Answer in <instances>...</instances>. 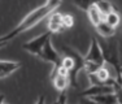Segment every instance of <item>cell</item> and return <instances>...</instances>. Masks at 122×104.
<instances>
[{"instance_id":"cell-1","label":"cell","mask_w":122,"mask_h":104,"mask_svg":"<svg viewBox=\"0 0 122 104\" xmlns=\"http://www.w3.org/2000/svg\"><path fill=\"white\" fill-rule=\"evenodd\" d=\"M61 1H62V0H46L44 4H42L40 7L35 8L34 10H31L27 16L22 18V21L20 22L13 30H10L8 34H5L7 38L9 40H12L13 38L18 36L20 34L33 29L34 26H36L40 21L47 18L49 14L56 12V10L59 9V7L61 5Z\"/></svg>"},{"instance_id":"cell-2","label":"cell","mask_w":122,"mask_h":104,"mask_svg":"<svg viewBox=\"0 0 122 104\" xmlns=\"http://www.w3.org/2000/svg\"><path fill=\"white\" fill-rule=\"evenodd\" d=\"M61 55H62L61 66H64L69 72L70 85L73 87H77V76L85 70V56H82L75 48L70 46H62Z\"/></svg>"},{"instance_id":"cell-3","label":"cell","mask_w":122,"mask_h":104,"mask_svg":"<svg viewBox=\"0 0 122 104\" xmlns=\"http://www.w3.org/2000/svg\"><path fill=\"white\" fill-rule=\"evenodd\" d=\"M104 64H105V57H104L103 47L96 40V38H92L88 51L85 55V72L87 74L95 73Z\"/></svg>"},{"instance_id":"cell-4","label":"cell","mask_w":122,"mask_h":104,"mask_svg":"<svg viewBox=\"0 0 122 104\" xmlns=\"http://www.w3.org/2000/svg\"><path fill=\"white\" fill-rule=\"evenodd\" d=\"M39 59H42L43 61H46V62H51L52 64V72H51V76H49V78H52L55 74H56L57 69L61 66L62 55L56 51V48H55L53 44H52V39H49L48 42L46 43L44 48H43V52H42V55H40Z\"/></svg>"},{"instance_id":"cell-5","label":"cell","mask_w":122,"mask_h":104,"mask_svg":"<svg viewBox=\"0 0 122 104\" xmlns=\"http://www.w3.org/2000/svg\"><path fill=\"white\" fill-rule=\"evenodd\" d=\"M52 35H53V33H51V31L48 30V31H46V33L35 36V38L30 39L29 42H26L25 44L22 46V48H24L26 52H29L30 55H34V56H36V57H40L46 43H47L49 39H52Z\"/></svg>"},{"instance_id":"cell-6","label":"cell","mask_w":122,"mask_h":104,"mask_svg":"<svg viewBox=\"0 0 122 104\" xmlns=\"http://www.w3.org/2000/svg\"><path fill=\"white\" fill-rule=\"evenodd\" d=\"M108 92H114V87L112 85H107V83L90 85V87H87L82 91V96L91 98V96H96V95H101V94H108Z\"/></svg>"},{"instance_id":"cell-7","label":"cell","mask_w":122,"mask_h":104,"mask_svg":"<svg viewBox=\"0 0 122 104\" xmlns=\"http://www.w3.org/2000/svg\"><path fill=\"white\" fill-rule=\"evenodd\" d=\"M47 27L51 33H60L65 29L64 26V14L60 12H53L52 14L48 16V22H47Z\"/></svg>"},{"instance_id":"cell-8","label":"cell","mask_w":122,"mask_h":104,"mask_svg":"<svg viewBox=\"0 0 122 104\" xmlns=\"http://www.w3.org/2000/svg\"><path fill=\"white\" fill-rule=\"evenodd\" d=\"M21 68L20 61H10V60H0V79L7 78L16 73Z\"/></svg>"},{"instance_id":"cell-9","label":"cell","mask_w":122,"mask_h":104,"mask_svg":"<svg viewBox=\"0 0 122 104\" xmlns=\"http://www.w3.org/2000/svg\"><path fill=\"white\" fill-rule=\"evenodd\" d=\"M51 81H52V83H53V87L59 92L66 91V88L70 85V77L62 76V74H56L53 78H51Z\"/></svg>"},{"instance_id":"cell-10","label":"cell","mask_w":122,"mask_h":104,"mask_svg":"<svg viewBox=\"0 0 122 104\" xmlns=\"http://www.w3.org/2000/svg\"><path fill=\"white\" fill-rule=\"evenodd\" d=\"M95 30L100 36H103L104 39H110L116 35V29L112 27L110 25H108L105 21L100 22L97 26H95Z\"/></svg>"},{"instance_id":"cell-11","label":"cell","mask_w":122,"mask_h":104,"mask_svg":"<svg viewBox=\"0 0 122 104\" xmlns=\"http://www.w3.org/2000/svg\"><path fill=\"white\" fill-rule=\"evenodd\" d=\"M86 13H87V17H88V21L92 24L94 27H95V26H97L100 22H103L104 18H105L104 14L99 10V8L96 7V5H92V7L90 8Z\"/></svg>"},{"instance_id":"cell-12","label":"cell","mask_w":122,"mask_h":104,"mask_svg":"<svg viewBox=\"0 0 122 104\" xmlns=\"http://www.w3.org/2000/svg\"><path fill=\"white\" fill-rule=\"evenodd\" d=\"M92 100H95L99 104H118L117 96L114 92H108V94H101L96 96H91Z\"/></svg>"},{"instance_id":"cell-13","label":"cell","mask_w":122,"mask_h":104,"mask_svg":"<svg viewBox=\"0 0 122 104\" xmlns=\"http://www.w3.org/2000/svg\"><path fill=\"white\" fill-rule=\"evenodd\" d=\"M104 21H105L108 25H110L112 27H114V29H117L118 26L122 24V18H121L120 13H118L116 9H114V10H112L110 13L107 14L105 18H104Z\"/></svg>"},{"instance_id":"cell-14","label":"cell","mask_w":122,"mask_h":104,"mask_svg":"<svg viewBox=\"0 0 122 104\" xmlns=\"http://www.w3.org/2000/svg\"><path fill=\"white\" fill-rule=\"evenodd\" d=\"M97 1H100V0H71L74 7H77L78 9L83 10V12H87V10H88L92 5L96 4Z\"/></svg>"},{"instance_id":"cell-15","label":"cell","mask_w":122,"mask_h":104,"mask_svg":"<svg viewBox=\"0 0 122 104\" xmlns=\"http://www.w3.org/2000/svg\"><path fill=\"white\" fill-rule=\"evenodd\" d=\"M95 5H96V7L99 8V10L104 14V17H105L108 13H110L112 10H114V5L112 4L110 0H100V1H97Z\"/></svg>"},{"instance_id":"cell-16","label":"cell","mask_w":122,"mask_h":104,"mask_svg":"<svg viewBox=\"0 0 122 104\" xmlns=\"http://www.w3.org/2000/svg\"><path fill=\"white\" fill-rule=\"evenodd\" d=\"M113 87H114V94H116V96H117L118 104H122V81H121V78L117 79V82L114 83Z\"/></svg>"},{"instance_id":"cell-17","label":"cell","mask_w":122,"mask_h":104,"mask_svg":"<svg viewBox=\"0 0 122 104\" xmlns=\"http://www.w3.org/2000/svg\"><path fill=\"white\" fill-rule=\"evenodd\" d=\"M64 26L65 29H70L74 26V17L71 14H64Z\"/></svg>"},{"instance_id":"cell-18","label":"cell","mask_w":122,"mask_h":104,"mask_svg":"<svg viewBox=\"0 0 122 104\" xmlns=\"http://www.w3.org/2000/svg\"><path fill=\"white\" fill-rule=\"evenodd\" d=\"M79 104H99L96 103L95 100H92L91 98H86V96H82V99L79 100Z\"/></svg>"},{"instance_id":"cell-19","label":"cell","mask_w":122,"mask_h":104,"mask_svg":"<svg viewBox=\"0 0 122 104\" xmlns=\"http://www.w3.org/2000/svg\"><path fill=\"white\" fill-rule=\"evenodd\" d=\"M35 104H46V96L44 95H40V96L38 98V100L35 102Z\"/></svg>"},{"instance_id":"cell-20","label":"cell","mask_w":122,"mask_h":104,"mask_svg":"<svg viewBox=\"0 0 122 104\" xmlns=\"http://www.w3.org/2000/svg\"><path fill=\"white\" fill-rule=\"evenodd\" d=\"M4 100H5V96L3 94H0V104H4Z\"/></svg>"},{"instance_id":"cell-21","label":"cell","mask_w":122,"mask_h":104,"mask_svg":"<svg viewBox=\"0 0 122 104\" xmlns=\"http://www.w3.org/2000/svg\"><path fill=\"white\" fill-rule=\"evenodd\" d=\"M120 78H121V81H122V65H121V69H120Z\"/></svg>"},{"instance_id":"cell-22","label":"cell","mask_w":122,"mask_h":104,"mask_svg":"<svg viewBox=\"0 0 122 104\" xmlns=\"http://www.w3.org/2000/svg\"><path fill=\"white\" fill-rule=\"evenodd\" d=\"M4 104H5V103H4Z\"/></svg>"}]
</instances>
